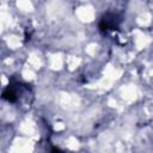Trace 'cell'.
<instances>
[{
    "instance_id": "6da1fadb",
    "label": "cell",
    "mask_w": 153,
    "mask_h": 153,
    "mask_svg": "<svg viewBox=\"0 0 153 153\" xmlns=\"http://www.w3.org/2000/svg\"><path fill=\"white\" fill-rule=\"evenodd\" d=\"M117 26V20H116V16L115 14H111V13H108L105 14L100 23H99V29L100 31H106V30H110V29H115Z\"/></svg>"
},
{
    "instance_id": "7a4b0ae2",
    "label": "cell",
    "mask_w": 153,
    "mask_h": 153,
    "mask_svg": "<svg viewBox=\"0 0 153 153\" xmlns=\"http://www.w3.org/2000/svg\"><path fill=\"white\" fill-rule=\"evenodd\" d=\"M2 98L6 99V100H8V102H14V100L17 99V93H16L12 88L8 87L7 90L4 91V93H2Z\"/></svg>"
},
{
    "instance_id": "3957f363",
    "label": "cell",
    "mask_w": 153,
    "mask_h": 153,
    "mask_svg": "<svg viewBox=\"0 0 153 153\" xmlns=\"http://www.w3.org/2000/svg\"><path fill=\"white\" fill-rule=\"evenodd\" d=\"M50 153H62V152H61L59 148H53V151H51Z\"/></svg>"
}]
</instances>
